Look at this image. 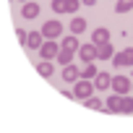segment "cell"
<instances>
[{"instance_id":"3","label":"cell","mask_w":133,"mask_h":133,"mask_svg":"<svg viewBox=\"0 0 133 133\" xmlns=\"http://www.w3.org/2000/svg\"><path fill=\"white\" fill-rule=\"evenodd\" d=\"M112 63H115V65H133V50L115 52V55H112Z\"/></svg>"},{"instance_id":"17","label":"cell","mask_w":133,"mask_h":133,"mask_svg":"<svg viewBox=\"0 0 133 133\" xmlns=\"http://www.w3.org/2000/svg\"><path fill=\"white\" fill-rule=\"evenodd\" d=\"M37 71H39V76H44V78H50L55 68H52V63H39V68H37Z\"/></svg>"},{"instance_id":"16","label":"cell","mask_w":133,"mask_h":133,"mask_svg":"<svg viewBox=\"0 0 133 133\" xmlns=\"http://www.w3.org/2000/svg\"><path fill=\"white\" fill-rule=\"evenodd\" d=\"M84 29H86V21H84V18H73V21H71V31H73V34H81Z\"/></svg>"},{"instance_id":"4","label":"cell","mask_w":133,"mask_h":133,"mask_svg":"<svg viewBox=\"0 0 133 133\" xmlns=\"http://www.w3.org/2000/svg\"><path fill=\"white\" fill-rule=\"evenodd\" d=\"M60 31H63L60 21H44V26H42V34H44V37H50V39H52V37H57Z\"/></svg>"},{"instance_id":"5","label":"cell","mask_w":133,"mask_h":133,"mask_svg":"<svg viewBox=\"0 0 133 133\" xmlns=\"http://www.w3.org/2000/svg\"><path fill=\"white\" fill-rule=\"evenodd\" d=\"M78 55H81L84 63H91V60L97 57V47H94V44H81V47H78Z\"/></svg>"},{"instance_id":"15","label":"cell","mask_w":133,"mask_h":133,"mask_svg":"<svg viewBox=\"0 0 133 133\" xmlns=\"http://www.w3.org/2000/svg\"><path fill=\"white\" fill-rule=\"evenodd\" d=\"M78 47H81V44H78V39H76L73 34H71V37H65V39H63V50H73V52H76Z\"/></svg>"},{"instance_id":"20","label":"cell","mask_w":133,"mask_h":133,"mask_svg":"<svg viewBox=\"0 0 133 133\" xmlns=\"http://www.w3.org/2000/svg\"><path fill=\"white\" fill-rule=\"evenodd\" d=\"M81 76H84V78H89V81H91V78H97V68H94V63H89V65H86V68L81 71Z\"/></svg>"},{"instance_id":"10","label":"cell","mask_w":133,"mask_h":133,"mask_svg":"<svg viewBox=\"0 0 133 133\" xmlns=\"http://www.w3.org/2000/svg\"><path fill=\"white\" fill-rule=\"evenodd\" d=\"M42 37H44L42 31H31V34H29V39H26V47H29V50H39V47L44 44V42H42Z\"/></svg>"},{"instance_id":"22","label":"cell","mask_w":133,"mask_h":133,"mask_svg":"<svg viewBox=\"0 0 133 133\" xmlns=\"http://www.w3.org/2000/svg\"><path fill=\"white\" fill-rule=\"evenodd\" d=\"M120 112H128V115L133 112V97H125V99L120 102Z\"/></svg>"},{"instance_id":"23","label":"cell","mask_w":133,"mask_h":133,"mask_svg":"<svg viewBox=\"0 0 133 133\" xmlns=\"http://www.w3.org/2000/svg\"><path fill=\"white\" fill-rule=\"evenodd\" d=\"M16 37H18V42H24V44H26V39H29V34H26L24 29H16Z\"/></svg>"},{"instance_id":"18","label":"cell","mask_w":133,"mask_h":133,"mask_svg":"<svg viewBox=\"0 0 133 133\" xmlns=\"http://www.w3.org/2000/svg\"><path fill=\"white\" fill-rule=\"evenodd\" d=\"M71 57H73V50H60L57 52V60L65 63V65H71Z\"/></svg>"},{"instance_id":"9","label":"cell","mask_w":133,"mask_h":133,"mask_svg":"<svg viewBox=\"0 0 133 133\" xmlns=\"http://www.w3.org/2000/svg\"><path fill=\"white\" fill-rule=\"evenodd\" d=\"M78 76H81V71L76 68V65H65V68H63V81H78Z\"/></svg>"},{"instance_id":"12","label":"cell","mask_w":133,"mask_h":133,"mask_svg":"<svg viewBox=\"0 0 133 133\" xmlns=\"http://www.w3.org/2000/svg\"><path fill=\"white\" fill-rule=\"evenodd\" d=\"M115 52H112V44L110 42H104V44H97V57H102V60H110Z\"/></svg>"},{"instance_id":"14","label":"cell","mask_w":133,"mask_h":133,"mask_svg":"<svg viewBox=\"0 0 133 133\" xmlns=\"http://www.w3.org/2000/svg\"><path fill=\"white\" fill-rule=\"evenodd\" d=\"M120 102H123V99H120L117 94H112V97L107 99V112H120Z\"/></svg>"},{"instance_id":"21","label":"cell","mask_w":133,"mask_h":133,"mask_svg":"<svg viewBox=\"0 0 133 133\" xmlns=\"http://www.w3.org/2000/svg\"><path fill=\"white\" fill-rule=\"evenodd\" d=\"M86 107H89V110H107V107H104L97 97H89V99H86Z\"/></svg>"},{"instance_id":"7","label":"cell","mask_w":133,"mask_h":133,"mask_svg":"<svg viewBox=\"0 0 133 133\" xmlns=\"http://www.w3.org/2000/svg\"><path fill=\"white\" fill-rule=\"evenodd\" d=\"M39 55H42L44 60H52V57L57 55V44H55V42H44V44L39 47Z\"/></svg>"},{"instance_id":"1","label":"cell","mask_w":133,"mask_h":133,"mask_svg":"<svg viewBox=\"0 0 133 133\" xmlns=\"http://www.w3.org/2000/svg\"><path fill=\"white\" fill-rule=\"evenodd\" d=\"M76 8H78V0H52L55 13H73Z\"/></svg>"},{"instance_id":"19","label":"cell","mask_w":133,"mask_h":133,"mask_svg":"<svg viewBox=\"0 0 133 133\" xmlns=\"http://www.w3.org/2000/svg\"><path fill=\"white\" fill-rule=\"evenodd\" d=\"M130 8H133V0H120V3L115 5V11H117V13H128Z\"/></svg>"},{"instance_id":"11","label":"cell","mask_w":133,"mask_h":133,"mask_svg":"<svg viewBox=\"0 0 133 133\" xmlns=\"http://www.w3.org/2000/svg\"><path fill=\"white\" fill-rule=\"evenodd\" d=\"M110 84H112V76H110V73H97L94 89H110Z\"/></svg>"},{"instance_id":"13","label":"cell","mask_w":133,"mask_h":133,"mask_svg":"<svg viewBox=\"0 0 133 133\" xmlns=\"http://www.w3.org/2000/svg\"><path fill=\"white\" fill-rule=\"evenodd\" d=\"M91 39H94L97 44H104V42H110V31H107V29H97V31L91 34Z\"/></svg>"},{"instance_id":"24","label":"cell","mask_w":133,"mask_h":133,"mask_svg":"<svg viewBox=\"0 0 133 133\" xmlns=\"http://www.w3.org/2000/svg\"><path fill=\"white\" fill-rule=\"evenodd\" d=\"M81 3H84V5H89V8H91V5H97V0H81Z\"/></svg>"},{"instance_id":"8","label":"cell","mask_w":133,"mask_h":133,"mask_svg":"<svg viewBox=\"0 0 133 133\" xmlns=\"http://www.w3.org/2000/svg\"><path fill=\"white\" fill-rule=\"evenodd\" d=\"M21 16H24V18H37V16H39V5H37V3H31V0H29V3H24Z\"/></svg>"},{"instance_id":"2","label":"cell","mask_w":133,"mask_h":133,"mask_svg":"<svg viewBox=\"0 0 133 133\" xmlns=\"http://www.w3.org/2000/svg\"><path fill=\"white\" fill-rule=\"evenodd\" d=\"M91 89H94V84H91L89 78H84V81H78V84H76L73 97H78V99H89V97H91Z\"/></svg>"},{"instance_id":"25","label":"cell","mask_w":133,"mask_h":133,"mask_svg":"<svg viewBox=\"0 0 133 133\" xmlns=\"http://www.w3.org/2000/svg\"><path fill=\"white\" fill-rule=\"evenodd\" d=\"M130 86H133V84H130Z\"/></svg>"},{"instance_id":"6","label":"cell","mask_w":133,"mask_h":133,"mask_svg":"<svg viewBox=\"0 0 133 133\" xmlns=\"http://www.w3.org/2000/svg\"><path fill=\"white\" fill-rule=\"evenodd\" d=\"M112 89H115V94H125V91L130 89V81H128L125 76H115V78H112Z\"/></svg>"}]
</instances>
